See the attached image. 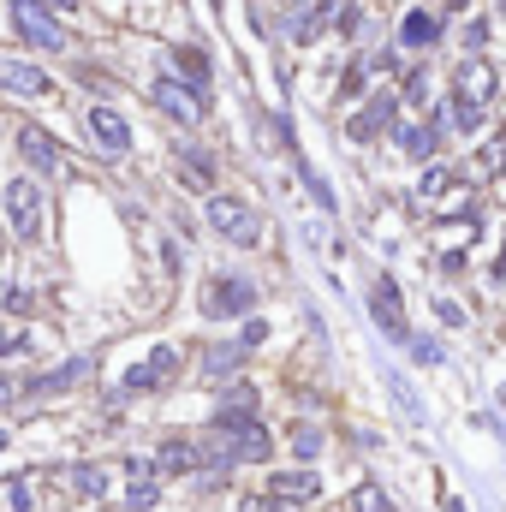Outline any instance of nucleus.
I'll use <instances>...</instances> for the list:
<instances>
[{
    "mask_svg": "<svg viewBox=\"0 0 506 512\" xmlns=\"http://www.w3.org/2000/svg\"><path fill=\"white\" fill-rule=\"evenodd\" d=\"M0 215L12 221L18 239H36V233H42V191H36L30 179H6V185H0Z\"/></svg>",
    "mask_w": 506,
    "mask_h": 512,
    "instance_id": "nucleus-1",
    "label": "nucleus"
},
{
    "mask_svg": "<svg viewBox=\"0 0 506 512\" xmlns=\"http://www.w3.org/2000/svg\"><path fill=\"white\" fill-rule=\"evenodd\" d=\"M12 30L30 42V48H66V30H60V18L42 6V0H12Z\"/></svg>",
    "mask_w": 506,
    "mask_h": 512,
    "instance_id": "nucleus-2",
    "label": "nucleus"
},
{
    "mask_svg": "<svg viewBox=\"0 0 506 512\" xmlns=\"http://www.w3.org/2000/svg\"><path fill=\"white\" fill-rule=\"evenodd\" d=\"M256 304V286L245 274H215L209 286H203V316H215V322H227V316H245Z\"/></svg>",
    "mask_w": 506,
    "mask_h": 512,
    "instance_id": "nucleus-3",
    "label": "nucleus"
},
{
    "mask_svg": "<svg viewBox=\"0 0 506 512\" xmlns=\"http://www.w3.org/2000/svg\"><path fill=\"white\" fill-rule=\"evenodd\" d=\"M18 161H24L30 173H42V179L66 173V149H60L42 126H18Z\"/></svg>",
    "mask_w": 506,
    "mask_h": 512,
    "instance_id": "nucleus-4",
    "label": "nucleus"
},
{
    "mask_svg": "<svg viewBox=\"0 0 506 512\" xmlns=\"http://www.w3.org/2000/svg\"><path fill=\"white\" fill-rule=\"evenodd\" d=\"M209 227L221 233V239H233V245H256V215L239 203V197H209Z\"/></svg>",
    "mask_w": 506,
    "mask_h": 512,
    "instance_id": "nucleus-5",
    "label": "nucleus"
},
{
    "mask_svg": "<svg viewBox=\"0 0 506 512\" xmlns=\"http://www.w3.org/2000/svg\"><path fill=\"white\" fill-rule=\"evenodd\" d=\"M0 90H12V96H30V102H36V96H54V78H48L36 60H18V54H12V60H0Z\"/></svg>",
    "mask_w": 506,
    "mask_h": 512,
    "instance_id": "nucleus-6",
    "label": "nucleus"
},
{
    "mask_svg": "<svg viewBox=\"0 0 506 512\" xmlns=\"http://www.w3.org/2000/svg\"><path fill=\"white\" fill-rule=\"evenodd\" d=\"M90 143H96L102 155H114V161H120V155H131V126L114 114V108H102V102H96V108H90Z\"/></svg>",
    "mask_w": 506,
    "mask_h": 512,
    "instance_id": "nucleus-7",
    "label": "nucleus"
},
{
    "mask_svg": "<svg viewBox=\"0 0 506 512\" xmlns=\"http://www.w3.org/2000/svg\"><path fill=\"white\" fill-rule=\"evenodd\" d=\"M393 114H399V96H393V90H376V96H370V108H364V114H352L346 137H352V143H370L381 126H393Z\"/></svg>",
    "mask_w": 506,
    "mask_h": 512,
    "instance_id": "nucleus-8",
    "label": "nucleus"
},
{
    "mask_svg": "<svg viewBox=\"0 0 506 512\" xmlns=\"http://www.w3.org/2000/svg\"><path fill=\"white\" fill-rule=\"evenodd\" d=\"M370 316H376V328L387 334V340H411V328H405V316H399V286H393V280H376Z\"/></svg>",
    "mask_w": 506,
    "mask_h": 512,
    "instance_id": "nucleus-9",
    "label": "nucleus"
},
{
    "mask_svg": "<svg viewBox=\"0 0 506 512\" xmlns=\"http://www.w3.org/2000/svg\"><path fill=\"white\" fill-rule=\"evenodd\" d=\"M149 102H155V108H167L179 126H197V114H203V102H197V96H185V90H179V78H155V84H149Z\"/></svg>",
    "mask_w": 506,
    "mask_h": 512,
    "instance_id": "nucleus-10",
    "label": "nucleus"
},
{
    "mask_svg": "<svg viewBox=\"0 0 506 512\" xmlns=\"http://www.w3.org/2000/svg\"><path fill=\"white\" fill-rule=\"evenodd\" d=\"M173 370H179V352H173V346H155V358H143V364H131V370H126V393L161 387Z\"/></svg>",
    "mask_w": 506,
    "mask_h": 512,
    "instance_id": "nucleus-11",
    "label": "nucleus"
},
{
    "mask_svg": "<svg viewBox=\"0 0 506 512\" xmlns=\"http://www.w3.org/2000/svg\"><path fill=\"white\" fill-rule=\"evenodd\" d=\"M393 137H399V149H405L411 161H429V155H435V143H441V108H429V120H423V126H399Z\"/></svg>",
    "mask_w": 506,
    "mask_h": 512,
    "instance_id": "nucleus-12",
    "label": "nucleus"
},
{
    "mask_svg": "<svg viewBox=\"0 0 506 512\" xmlns=\"http://www.w3.org/2000/svg\"><path fill=\"white\" fill-rule=\"evenodd\" d=\"M209 78H215V66H209V54L203 48H179V84L203 102L209 96Z\"/></svg>",
    "mask_w": 506,
    "mask_h": 512,
    "instance_id": "nucleus-13",
    "label": "nucleus"
},
{
    "mask_svg": "<svg viewBox=\"0 0 506 512\" xmlns=\"http://www.w3.org/2000/svg\"><path fill=\"white\" fill-rule=\"evenodd\" d=\"M316 489H322L316 471H280V477L268 483V495H274L280 507H292V501H316Z\"/></svg>",
    "mask_w": 506,
    "mask_h": 512,
    "instance_id": "nucleus-14",
    "label": "nucleus"
},
{
    "mask_svg": "<svg viewBox=\"0 0 506 512\" xmlns=\"http://www.w3.org/2000/svg\"><path fill=\"white\" fill-rule=\"evenodd\" d=\"M399 42H405V48H435V42H441V12H423V6H417V12H405Z\"/></svg>",
    "mask_w": 506,
    "mask_h": 512,
    "instance_id": "nucleus-15",
    "label": "nucleus"
},
{
    "mask_svg": "<svg viewBox=\"0 0 506 512\" xmlns=\"http://www.w3.org/2000/svg\"><path fill=\"white\" fill-rule=\"evenodd\" d=\"M459 96H471V102H489V96H495L489 60H465V66H459Z\"/></svg>",
    "mask_w": 506,
    "mask_h": 512,
    "instance_id": "nucleus-16",
    "label": "nucleus"
},
{
    "mask_svg": "<svg viewBox=\"0 0 506 512\" xmlns=\"http://www.w3.org/2000/svg\"><path fill=\"white\" fill-rule=\"evenodd\" d=\"M179 179H185L191 191H209V185H215V161H209L203 149H179Z\"/></svg>",
    "mask_w": 506,
    "mask_h": 512,
    "instance_id": "nucleus-17",
    "label": "nucleus"
},
{
    "mask_svg": "<svg viewBox=\"0 0 506 512\" xmlns=\"http://www.w3.org/2000/svg\"><path fill=\"white\" fill-rule=\"evenodd\" d=\"M441 120H453V131H477L483 126V102H471V96H447V108H441Z\"/></svg>",
    "mask_w": 506,
    "mask_h": 512,
    "instance_id": "nucleus-18",
    "label": "nucleus"
},
{
    "mask_svg": "<svg viewBox=\"0 0 506 512\" xmlns=\"http://www.w3.org/2000/svg\"><path fill=\"white\" fill-rule=\"evenodd\" d=\"M197 465H203V447H191V441H167L155 459V471H197Z\"/></svg>",
    "mask_w": 506,
    "mask_h": 512,
    "instance_id": "nucleus-19",
    "label": "nucleus"
},
{
    "mask_svg": "<svg viewBox=\"0 0 506 512\" xmlns=\"http://www.w3.org/2000/svg\"><path fill=\"white\" fill-rule=\"evenodd\" d=\"M245 364V346H209V358H203V376L209 382H221V376H233Z\"/></svg>",
    "mask_w": 506,
    "mask_h": 512,
    "instance_id": "nucleus-20",
    "label": "nucleus"
},
{
    "mask_svg": "<svg viewBox=\"0 0 506 512\" xmlns=\"http://www.w3.org/2000/svg\"><path fill=\"white\" fill-rule=\"evenodd\" d=\"M84 376H90V358H72L66 370H48V376H36V393H60V387L84 382Z\"/></svg>",
    "mask_w": 506,
    "mask_h": 512,
    "instance_id": "nucleus-21",
    "label": "nucleus"
},
{
    "mask_svg": "<svg viewBox=\"0 0 506 512\" xmlns=\"http://www.w3.org/2000/svg\"><path fill=\"white\" fill-rule=\"evenodd\" d=\"M72 483H78V495L102 501V495H108V465H78V471H72Z\"/></svg>",
    "mask_w": 506,
    "mask_h": 512,
    "instance_id": "nucleus-22",
    "label": "nucleus"
},
{
    "mask_svg": "<svg viewBox=\"0 0 506 512\" xmlns=\"http://www.w3.org/2000/svg\"><path fill=\"white\" fill-rule=\"evenodd\" d=\"M352 512H393V501H387V489L364 483V489H352Z\"/></svg>",
    "mask_w": 506,
    "mask_h": 512,
    "instance_id": "nucleus-23",
    "label": "nucleus"
},
{
    "mask_svg": "<svg viewBox=\"0 0 506 512\" xmlns=\"http://www.w3.org/2000/svg\"><path fill=\"white\" fill-rule=\"evenodd\" d=\"M405 346H411V358H417V364H429V370H435V364H447V352H441V340H429V334H411Z\"/></svg>",
    "mask_w": 506,
    "mask_h": 512,
    "instance_id": "nucleus-24",
    "label": "nucleus"
},
{
    "mask_svg": "<svg viewBox=\"0 0 506 512\" xmlns=\"http://www.w3.org/2000/svg\"><path fill=\"white\" fill-rule=\"evenodd\" d=\"M501 167H506V137H489L477 149V173H501Z\"/></svg>",
    "mask_w": 506,
    "mask_h": 512,
    "instance_id": "nucleus-25",
    "label": "nucleus"
},
{
    "mask_svg": "<svg viewBox=\"0 0 506 512\" xmlns=\"http://www.w3.org/2000/svg\"><path fill=\"white\" fill-rule=\"evenodd\" d=\"M387 387H393V399H399V411H405V417L417 423V417H423V405H417V393L405 387V376H393V370H387Z\"/></svg>",
    "mask_w": 506,
    "mask_h": 512,
    "instance_id": "nucleus-26",
    "label": "nucleus"
},
{
    "mask_svg": "<svg viewBox=\"0 0 506 512\" xmlns=\"http://www.w3.org/2000/svg\"><path fill=\"white\" fill-rule=\"evenodd\" d=\"M441 191H447V167L435 161V167H423V179H417V197L429 203V197H441Z\"/></svg>",
    "mask_w": 506,
    "mask_h": 512,
    "instance_id": "nucleus-27",
    "label": "nucleus"
},
{
    "mask_svg": "<svg viewBox=\"0 0 506 512\" xmlns=\"http://www.w3.org/2000/svg\"><path fill=\"white\" fill-rule=\"evenodd\" d=\"M298 173H304V185H310V197H316V203H322V209H340V197H334V191H328V179H322V173H316V167H298Z\"/></svg>",
    "mask_w": 506,
    "mask_h": 512,
    "instance_id": "nucleus-28",
    "label": "nucleus"
},
{
    "mask_svg": "<svg viewBox=\"0 0 506 512\" xmlns=\"http://www.w3.org/2000/svg\"><path fill=\"white\" fill-rule=\"evenodd\" d=\"M405 96H411V102H429V72H423V66L405 72Z\"/></svg>",
    "mask_w": 506,
    "mask_h": 512,
    "instance_id": "nucleus-29",
    "label": "nucleus"
},
{
    "mask_svg": "<svg viewBox=\"0 0 506 512\" xmlns=\"http://www.w3.org/2000/svg\"><path fill=\"white\" fill-rule=\"evenodd\" d=\"M292 441H298V459H316V453H322V435H316L310 423H298V435H292Z\"/></svg>",
    "mask_w": 506,
    "mask_h": 512,
    "instance_id": "nucleus-30",
    "label": "nucleus"
},
{
    "mask_svg": "<svg viewBox=\"0 0 506 512\" xmlns=\"http://www.w3.org/2000/svg\"><path fill=\"white\" fill-rule=\"evenodd\" d=\"M483 42H489V18H471V24H465V48H471V54H477V48H483Z\"/></svg>",
    "mask_w": 506,
    "mask_h": 512,
    "instance_id": "nucleus-31",
    "label": "nucleus"
},
{
    "mask_svg": "<svg viewBox=\"0 0 506 512\" xmlns=\"http://www.w3.org/2000/svg\"><path fill=\"white\" fill-rule=\"evenodd\" d=\"M435 316H441V322H447V328H465V322H471V316H465V310H459V304H453V298H441V304H435Z\"/></svg>",
    "mask_w": 506,
    "mask_h": 512,
    "instance_id": "nucleus-32",
    "label": "nucleus"
},
{
    "mask_svg": "<svg viewBox=\"0 0 506 512\" xmlns=\"http://www.w3.org/2000/svg\"><path fill=\"white\" fill-rule=\"evenodd\" d=\"M0 495H6V501H12V512H30V489H24V483H6V489H0Z\"/></svg>",
    "mask_w": 506,
    "mask_h": 512,
    "instance_id": "nucleus-33",
    "label": "nucleus"
},
{
    "mask_svg": "<svg viewBox=\"0 0 506 512\" xmlns=\"http://www.w3.org/2000/svg\"><path fill=\"white\" fill-rule=\"evenodd\" d=\"M262 340H268V322H245V340L239 346H262Z\"/></svg>",
    "mask_w": 506,
    "mask_h": 512,
    "instance_id": "nucleus-34",
    "label": "nucleus"
},
{
    "mask_svg": "<svg viewBox=\"0 0 506 512\" xmlns=\"http://www.w3.org/2000/svg\"><path fill=\"white\" fill-rule=\"evenodd\" d=\"M18 346H24V340H18L12 328H0V358H6V352H18Z\"/></svg>",
    "mask_w": 506,
    "mask_h": 512,
    "instance_id": "nucleus-35",
    "label": "nucleus"
},
{
    "mask_svg": "<svg viewBox=\"0 0 506 512\" xmlns=\"http://www.w3.org/2000/svg\"><path fill=\"white\" fill-rule=\"evenodd\" d=\"M6 405H12V382H6V376H0V411H6Z\"/></svg>",
    "mask_w": 506,
    "mask_h": 512,
    "instance_id": "nucleus-36",
    "label": "nucleus"
},
{
    "mask_svg": "<svg viewBox=\"0 0 506 512\" xmlns=\"http://www.w3.org/2000/svg\"><path fill=\"white\" fill-rule=\"evenodd\" d=\"M42 6H48V12H54V6H60V12H72V6H78V0H42Z\"/></svg>",
    "mask_w": 506,
    "mask_h": 512,
    "instance_id": "nucleus-37",
    "label": "nucleus"
},
{
    "mask_svg": "<svg viewBox=\"0 0 506 512\" xmlns=\"http://www.w3.org/2000/svg\"><path fill=\"white\" fill-rule=\"evenodd\" d=\"M0 447H6V429H0Z\"/></svg>",
    "mask_w": 506,
    "mask_h": 512,
    "instance_id": "nucleus-38",
    "label": "nucleus"
},
{
    "mask_svg": "<svg viewBox=\"0 0 506 512\" xmlns=\"http://www.w3.org/2000/svg\"><path fill=\"white\" fill-rule=\"evenodd\" d=\"M501 173H506V167H501Z\"/></svg>",
    "mask_w": 506,
    "mask_h": 512,
    "instance_id": "nucleus-39",
    "label": "nucleus"
}]
</instances>
